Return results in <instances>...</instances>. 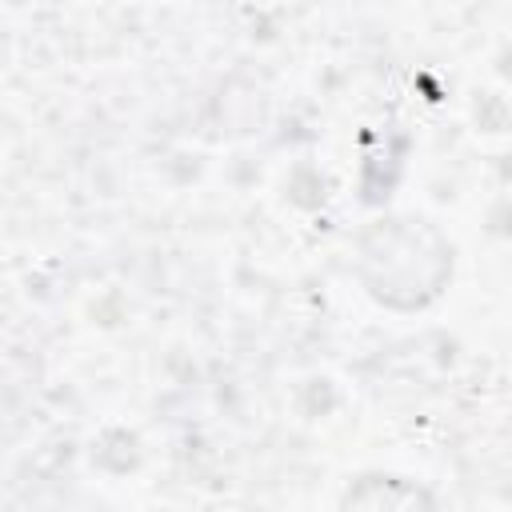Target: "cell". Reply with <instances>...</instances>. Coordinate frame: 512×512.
<instances>
[{"instance_id":"cell-1","label":"cell","mask_w":512,"mask_h":512,"mask_svg":"<svg viewBox=\"0 0 512 512\" xmlns=\"http://www.w3.org/2000/svg\"><path fill=\"white\" fill-rule=\"evenodd\" d=\"M352 272L380 308L424 312L452 284L456 248L428 216L392 212L352 236Z\"/></svg>"},{"instance_id":"cell-2","label":"cell","mask_w":512,"mask_h":512,"mask_svg":"<svg viewBox=\"0 0 512 512\" xmlns=\"http://www.w3.org/2000/svg\"><path fill=\"white\" fill-rule=\"evenodd\" d=\"M344 504H360V508H416V504H436L432 492H424L412 480L400 476H360L356 488L344 492Z\"/></svg>"}]
</instances>
